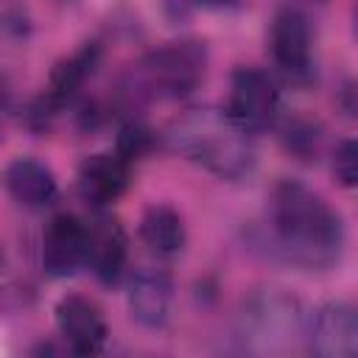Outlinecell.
I'll return each mask as SVG.
<instances>
[{
	"label": "cell",
	"mask_w": 358,
	"mask_h": 358,
	"mask_svg": "<svg viewBox=\"0 0 358 358\" xmlns=\"http://www.w3.org/2000/svg\"><path fill=\"white\" fill-rule=\"evenodd\" d=\"M56 327L67 347L78 355H95L106 344V319L101 308L78 294H67L56 305Z\"/></svg>",
	"instance_id": "7"
},
{
	"label": "cell",
	"mask_w": 358,
	"mask_h": 358,
	"mask_svg": "<svg viewBox=\"0 0 358 358\" xmlns=\"http://www.w3.org/2000/svg\"><path fill=\"white\" fill-rule=\"evenodd\" d=\"M87 257V224L70 213L50 218L42 235V266L50 277H70Z\"/></svg>",
	"instance_id": "8"
},
{
	"label": "cell",
	"mask_w": 358,
	"mask_h": 358,
	"mask_svg": "<svg viewBox=\"0 0 358 358\" xmlns=\"http://www.w3.org/2000/svg\"><path fill=\"white\" fill-rule=\"evenodd\" d=\"M204 48L199 42H168L131 67V92L148 98H185L204 78Z\"/></svg>",
	"instance_id": "4"
},
{
	"label": "cell",
	"mask_w": 358,
	"mask_h": 358,
	"mask_svg": "<svg viewBox=\"0 0 358 358\" xmlns=\"http://www.w3.org/2000/svg\"><path fill=\"white\" fill-rule=\"evenodd\" d=\"M201 3H207V6H227V3H235V0H201Z\"/></svg>",
	"instance_id": "19"
},
{
	"label": "cell",
	"mask_w": 358,
	"mask_h": 358,
	"mask_svg": "<svg viewBox=\"0 0 358 358\" xmlns=\"http://www.w3.org/2000/svg\"><path fill=\"white\" fill-rule=\"evenodd\" d=\"M308 350L319 358H352L358 352V313L350 302H327L308 322Z\"/></svg>",
	"instance_id": "6"
},
{
	"label": "cell",
	"mask_w": 358,
	"mask_h": 358,
	"mask_svg": "<svg viewBox=\"0 0 358 358\" xmlns=\"http://www.w3.org/2000/svg\"><path fill=\"white\" fill-rule=\"evenodd\" d=\"M173 285L165 271L143 268L131 277L129 285V313L143 327H162L171 316Z\"/></svg>",
	"instance_id": "11"
},
{
	"label": "cell",
	"mask_w": 358,
	"mask_h": 358,
	"mask_svg": "<svg viewBox=\"0 0 358 358\" xmlns=\"http://www.w3.org/2000/svg\"><path fill=\"white\" fill-rule=\"evenodd\" d=\"M98 56H101L98 45H84V48L76 50L73 56L62 59V62L53 67V73H50L48 90H45V95H42V103H45L48 109L64 106V103L84 87V81L92 76V70H95V64H98Z\"/></svg>",
	"instance_id": "14"
},
{
	"label": "cell",
	"mask_w": 358,
	"mask_h": 358,
	"mask_svg": "<svg viewBox=\"0 0 358 358\" xmlns=\"http://www.w3.org/2000/svg\"><path fill=\"white\" fill-rule=\"evenodd\" d=\"M129 187V162L117 154H92L78 168V193L92 207L117 201Z\"/></svg>",
	"instance_id": "10"
},
{
	"label": "cell",
	"mask_w": 358,
	"mask_h": 358,
	"mask_svg": "<svg viewBox=\"0 0 358 358\" xmlns=\"http://www.w3.org/2000/svg\"><path fill=\"white\" fill-rule=\"evenodd\" d=\"M3 179H6L8 196L17 204L31 207V210L53 204V199L59 193L50 168H45L39 159H31V157H17L14 162H8Z\"/></svg>",
	"instance_id": "13"
},
{
	"label": "cell",
	"mask_w": 358,
	"mask_h": 358,
	"mask_svg": "<svg viewBox=\"0 0 358 358\" xmlns=\"http://www.w3.org/2000/svg\"><path fill=\"white\" fill-rule=\"evenodd\" d=\"M280 90L274 78L257 67H238L229 84L227 115L246 131H260L277 117Z\"/></svg>",
	"instance_id": "5"
},
{
	"label": "cell",
	"mask_w": 358,
	"mask_h": 358,
	"mask_svg": "<svg viewBox=\"0 0 358 358\" xmlns=\"http://www.w3.org/2000/svg\"><path fill=\"white\" fill-rule=\"evenodd\" d=\"M271 53L288 76H305L310 67V22L299 8H280L271 22Z\"/></svg>",
	"instance_id": "9"
},
{
	"label": "cell",
	"mask_w": 358,
	"mask_h": 358,
	"mask_svg": "<svg viewBox=\"0 0 358 358\" xmlns=\"http://www.w3.org/2000/svg\"><path fill=\"white\" fill-rule=\"evenodd\" d=\"M165 137L173 151L218 179H241L257 157L252 131L221 109H190L168 126Z\"/></svg>",
	"instance_id": "2"
},
{
	"label": "cell",
	"mask_w": 358,
	"mask_h": 358,
	"mask_svg": "<svg viewBox=\"0 0 358 358\" xmlns=\"http://www.w3.org/2000/svg\"><path fill=\"white\" fill-rule=\"evenodd\" d=\"M333 173L344 187H355V182H358V145H355V140H344L336 148Z\"/></svg>",
	"instance_id": "17"
},
{
	"label": "cell",
	"mask_w": 358,
	"mask_h": 358,
	"mask_svg": "<svg viewBox=\"0 0 358 358\" xmlns=\"http://www.w3.org/2000/svg\"><path fill=\"white\" fill-rule=\"evenodd\" d=\"M271 229L288 260L319 268L338 260L344 227L338 213L302 182H280L271 196Z\"/></svg>",
	"instance_id": "1"
},
{
	"label": "cell",
	"mask_w": 358,
	"mask_h": 358,
	"mask_svg": "<svg viewBox=\"0 0 358 358\" xmlns=\"http://www.w3.org/2000/svg\"><path fill=\"white\" fill-rule=\"evenodd\" d=\"M151 143H154V137H151V131L145 129V126H140V123H126L123 129H120V134H117V145H115V154L123 159V162H134V159H143L148 151H151Z\"/></svg>",
	"instance_id": "16"
},
{
	"label": "cell",
	"mask_w": 358,
	"mask_h": 358,
	"mask_svg": "<svg viewBox=\"0 0 358 358\" xmlns=\"http://www.w3.org/2000/svg\"><path fill=\"white\" fill-rule=\"evenodd\" d=\"M140 238L154 255L168 257L185 246V224L173 207L154 204L145 210V215L140 221Z\"/></svg>",
	"instance_id": "15"
},
{
	"label": "cell",
	"mask_w": 358,
	"mask_h": 358,
	"mask_svg": "<svg viewBox=\"0 0 358 358\" xmlns=\"http://www.w3.org/2000/svg\"><path fill=\"white\" fill-rule=\"evenodd\" d=\"M3 109H6V84L0 78V115H3Z\"/></svg>",
	"instance_id": "18"
},
{
	"label": "cell",
	"mask_w": 358,
	"mask_h": 358,
	"mask_svg": "<svg viewBox=\"0 0 358 358\" xmlns=\"http://www.w3.org/2000/svg\"><path fill=\"white\" fill-rule=\"evenodd\" d=\"M305 319L299 299L282 288L252 291L235 313V338L246 352L282 355L302 338Z\"/></svg>",
	"instance_id": "3"
},
{
	"label": "cell",
	"mask_w": 358,
	"mask_h": 358,
	"mask_svg": "<svg viewBox=\"0 0 358 358\" xmlns=\"http://www.w3.org/2000/svg\"><path fill=\"white\" fill-rule=\"evenodd\" d=\"M101 282H115L126 266V232L115 218H95L87 227V257Z\"/></svg>",
	"instance_id": "12"
}]
</instances>
